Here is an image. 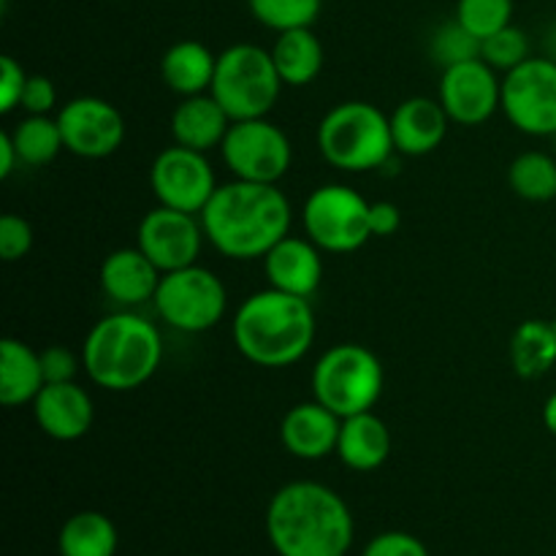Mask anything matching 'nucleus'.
<instances>
[{
    "label": "nucleus",
    "instance_id": "nucleus-15",
    "mask_svg": "<svg viewBox=\"0 0 556 556\" xmlns=\"http://www.w3.org/2000/svg\"><path fill=\"white\" fill-rule=\"evenodd\" d=\"M65 150L76 157L101 161L114 155L125 141V119L114 103L98 96L71 98L58 112Z\"/></svg>",
    "mask_w": 556,
    "mask_h": 556
},
{
    "label": "nucleus",
    "instance_id": "nucleus-40",
    "mask_svg": "<svg viewBox=\"0 0 556 556\" xmlns=\"http://www.w3.org/2000/svg\"><path fill=\"white\" fill-rule=\"evenodd\" d=\"M22 163L20 152H16V144L14 139H11V134H0V177L9 179L11 174L16 172V166Z\"/></svg>",
    "mask_w": 556,
    "mask_h": 556
},
{
    "label": "nucleus",
    "instance_id": "nucleus-17",
    "mask_svg": "<svg viewBox=\"0 0 556 556\" xmlns=\"http://www.w3.org/2000/svg\"><path fill=\"white\" fill-rule=\"evenodd\" d=\"M261 261H264L266 280L277 291L309 299L324 282V250L309 237L288 233Z\"/></svg>",
    "mask_w": 556,
    "mask_h": 556
},
{
    "label": "nucleus",
    "instance_id": "nucleus-19",
    "mask_svg": "<svg viewBox=\"0 0 556 556\" xmlns=\"http://www.w3.org/2000/svg\"><path fill=\"white\" fill-rule=\"evenodd\" d=\"M451 117L443 103L427 96H413L402 101L391 114V136L400 155L424 157L443 144Z\"/></svg>",
    "mask_w": 556,
    "mask_h": 556
},
{
    "label": "nucleus",
    "instance_id": "nucleus-24",
    "mask_svg": "<svg viewBox=\"0 0 556 556\" xmlns=\"http://www.w3.org/2000/svg\"><path fill=\"white\" fill-rule=\"evenodd\" d=\"M47 386L41 367V351L27 342L5 337L0 342V402L5 407L27 405Z\"/></svg>",
    "mask_w": 556,
    "mask_h": 556
},
{
    "label": "nucleus",
    "instance_id": "nucleus-14",
    "mask_svg": "<svg viewBox=\"0 0 556 556\" xmlns=\"http://www.w3.org/2000/svg\"><path fill=\"white\" fill-rule=\"evenodd\" d=\"M438 101L448 112L451 123L476 128L489 123L503 106V79L483 58L443 68Z\"/></svg>",
    "mask_w": 556,
    "mask_h": 556
},
{
    "label": "nucleus",
    "instance_id": "nucleus-22",
    "mask_svg": "<svg viewBox=\"0 0 556 556\" xmlns=\"http://www.w3.org/2000/svg\"><path fill=\"white\" fill-rule=\"evenodd\" d=\"M231 123L233 119L228 117V112L215 101L212 92L188 96L177 103L172 114L174 144L190 147V150L199 152H210L215 147L220 150Z\"/></svg>",
    "mask_w": 556,
    "mask_h": 556
},
{
    "label": "nucleus",
    "instance_id": "nucleus-23",
    "mask_svg": "<svg viewBox=\"0 0 556 556\" xmlns=\"http://www.w3.org/2000/svg\"><path fill=\"white\" fill-rule=\"evenodd\" d=\"M217 71V54L195 38L172 43L161 58L163 85L179 98L210 92Z\"/></svg>",
    "mask_w": 556,
    "mask_h": 556
},
{
    "label": "nucleus",
    "instance_id": "nucleus-13",
    "mask_svg": "<svg viewBox=\"0 0 556 556\" xmlns=\"http://www.w3.org/2000/svg\"><path fill=\"white\" fill-rule=\"evenodd\" d=\"M204 239L206 233L199 215L157 204L141 217L136 248L166 275L199 264Z\"/></svg>",
    "mask_w": 556,
    "mask_h": 556
},
{
    "label": "nucleus",
    "instance_id": "nucleus-36",
    "mask_svg": "<svg viewBox=\"0 0 556 556\" xmlns=\"http://www.w3.org/2000/svg\"><path fill=\"white\" fill-rule=\"evenodd\" d=\"M27 79L30 74L22 68V63H16L11 54L0 58V112L11 114L14 109H20Z\"/></svg>",
    "mask_w": 556,
    "mask_h": 556
},
{
    "label": "nucleus",
    "instance_id": "nucleus-29",
    "mask_svg": "<svg viewBox=\"0 0 556 556\" xmlns=\"http://www.w3.org/2000/svg\"><path fill=\"white\" fill-rule=\"evenodd\" d=\"M508 185L519 199L543 204L556 199V161L548 152L530 150L514 157L508 168Z\"/></svg>",
    "mask_w": 556,
    "mask_h": 556
},
{
    "label": "nucleus",
    "instance_id": "nucleus-39",
    "mask_svg": "<svg viewBox=\"0 0 556 556\" xmlns=\"http://www.w3.org/2000/svg\"><path fill=\"white\" fill-rule=\"evenodd\" d=\"M402 226L400 206L391 201H372L369 204V228L372 237H394Z\"/></svg>",
    "mask_w": 556,
    "mask_h": 556
},
{
    "label": "nucleus",
    "instance_id": "nucleus-42",
    "mask_svg": "<svg viewBox=\"0 0 556 556\" xmlns=\"http://www.w3.org/2000/svg\"><path fill=\"white\" fill-rule=\"evenodd\" d=\"M554 326H556V313H554Z\"/></svg>",
    "mask_w": 556,
    "mask_h": 556
},
{
    "label": "nucleus",
    "instance_id": "nucleus-38",
    "mask_svg": "<svg viewBox=\"0 0 556 556\" xmlns=\"http://www.w3.org/2000/svg\"><path fill=\"white\" fill-rule=\"evenodd\" d=\"M58 106V87L49 76L33 74L27 79L25 92H22L20 109H25V114H52Z\"/></svg>",
    "mask_w": 556,
    "mask_h": 556
},
{
    "label": "nucleus",
    "instance_id": "nucleus-18",
    "mask_svg": "<svg viewBox=\"0 0 556 556\" xmlns=\"http://www.w3.org/2000/svg\"><path fill=\"white\" fill-rule=\"evenodd\" d=\"M342 418L320 405L318 400L299 402L282 416L280 440L286 451L296 459L318 462L329 454H337V440H340Z\"/></svg>",
    "mask_w": 556,
    "mask_h": 556
},
{
    "label": "nucleus",
    "instance_id": "nucleus-11",
    "mask_svg": "<svg viewBox=\"0 0 556 556\" xmlns=\"http://www.w3.org/2000/svg\"><path fill=\"white\" fill-rule=\"evenodd\" d=\"M503 114L527 136H556V60L527 58L503 76Z\"/></svg>",
    "mask_w": 556,
    "mask_h": 556
},
{
    "label": "nucleus",
    "instance_id": "nucleus-6",
    "mask_svg": "<svg viewBox=\"0 0 556 556\" xmlns=\"http://www.w3.org/2000/svg\"><path fill=\"white\" fill-rule=\"evenodd\" d=\"M313 400L340 418L367 413L383 394L386 372L380 358L358 342L331 345L313 367Z\"/></svg>",
    "mask_w": 556,
    "mask_h": 556
},
{
    "label": "nucleus",
    "instance_id": "nucleus-2",
    "mask_svg": "<svg viewBox=\"0 0 556 556\" xmlns=\"http://www.w3.org/2000/svg\"><path fill=\"white\" fill-rule=\"evenodd\" d=\"M266 538L277 556H345L356 521L345 500L318 481H291L266 505Z\"/></svg>",
    "mask_w": 556,
    "mask_h": 556
},
{
    "label": "nucleus",
    "instance_id": "nucleus-1",
    "mask_svg": "<svg viewBox=\"0 0 556 556\" xmlns=\"http://www.w3.org/2000/svg\"><path fill=\"white\" fill-rule=\"evenodd\" d=\"M199 217L206 242L217 253L233 261H255L291 233L293 210L277 185L231 179L217 185Z\"/></svg>",
    "mask_w": 556,
    "mask_h": 556
},
{
    "label": "nucleus",
    "instance_id": "nucleus-5",
    "mask_svg": "<svg viewBox=\"0 0 556 556\" xmlns=\"http://www.w3.org/2000/svg\"><path fill=\"white\" fill-rule=\"evenodd\" d=\"M315 144L329 166L351 174L386 166L396 152L391 117L369 101H342L331 106L318 123Z\"/></svg>",
    "mask_w": 556,
    "mask_h": 556
},
{
    "label": "nucleus",
    "instance_id": "nucleus-28",
    "mask_svg": "<svg viewBox=\"0 0 556 556\" xmlns=\"http://www.w3.org/2000/svg\"><path fill=\"white\" fill-rule=\"evenodd\" d=\"M9 134L25 166H47L65 150L58 117L49 114H27Z\"/></svg>",
    "mask_w": 556,
    "mask_h": 556
},
{
    "label": "nucleus",
    "instance_id": "nucleus-26",
    "mask_svg": "<svg viewBox=\"0 0 556 556\" xmlns=\"http://www.w3.org/2000/svg\"><path fill=\"white\" fill-rule=\"evenodd\" d=\"M510 367L525 380H538L552 372L556 367L554 320L530 318L516 326L510 337Z\"/></svg>",
    "mask_w": 556,
    "mask_h": 556
},
{
    "label": "nucleus",
    "instance_id": "nucleus-41",
    "mask_svg": "<svg viewBox=\"0 0 556 556\" xmlns=\"http://www.w3.org/2000/svg\"><path fill=\"white\" fill-rule=\"evenodd\" d=\"M543 427L556 438V391L548 396L546 405H543Z\"/></svg>",
    "mask_w": 556,
    "mask_h": 556
},
{
    "label": "nucleus",
    "instance_id": "nucleus-8",
    "mask_svg": "<svg viewBox=\"0 0 556 556\" xmlns=\"http://www.w3.org/2000/svg\"><path fill=\"white\" fill-rule=\"evenodd\" d=\"M152 304H155L157 318L166 326L182 334H201V331L215 329L223 320L228 309V291L215 271L193 264L166 271Z\"/></svg>",
    "mask_w": 556,
    "mask_h": 556
},
{
    "label": "nucleus",
    "instance_id": "nucleus-25",
    "mask_svg": "<svg viewBox=\"0 0 556 556\" xmlns=\"http://www.w3.org/2000/svg\"><path fill=\"white\" fill-rule=\"evenodd\" d=\"M275 68L286 87H307L320 76L326 63V49L313 27L277 33L275 47L269 49Z\"/></svg>",
    "mask_w": 556,
    "mask_h": 556
},
{
    "label": "nucleus",
    "instance_id": "nucleus-16",
    "mask_svg": "<svg viewBox=\"0 0 556 556\" xmlns=\"http://www.w3.org/2000/svg\"><path fill=\"white\" fill-rule=\"evenodd\" d=\"M30 405L38 429L47 438L58 440V443L81 440L90 432L92 418H96L92 396L76 380H68V383H47L38 391V396Z\"/></svg>",
    "mask_w": 556,
    "mask_h": 556
},
{
    "label": "nucleus",
    "instance_id": "nucleus-33",
    "mask_svg": "<svg viewBox=\"0 0 556 556\" xmlns=\"http://www.w3.org/2000/svg\"><path fill=\"white\" fill-rule=\"evenodd\" d=\"M481 58L486 60L497 74L505 76L508 71H514L516 65L525 63L527 58H532L530 38H527V33L521 30V27L508 25L503 27V30L492 33L489 38H483Z\"/></svg>",
    "mask_w": 556,
    "mask_h": 556
},
{
    "label": "nucleus",
    "instance_id": "nucleus-30",
    "mask_svg": "<svg viewBox=\"0 0 556 556\" xmlns=\"http://www.w3.org/2000/svg\"><path fill=\"white\" fill-rule=\"evenodd\" d=\"M248 9L255 22L275 33L313 27L320 16L324 0H248Z\"/></svg>",
    "mask_w": 556,
    "mask_h": 556
},
{
    "label": "nucleus",
    "instance_id": "nucleus-32",
    "mask_svg": "<svg viewBox=\"0 0 556 556\" xmlns=\"http://www.w3.org/2000/svg\"><path fill=\"white\" fill-rule=\"evenodd\" d=\"M454 16L483 41L492 33L514 25V0H459Z\"/></svg>",
    "mask_w": 556,
    "mask_h": 556
},
{
    "label": "nucleus",
    "instance_id": "nucleus-12",
    "mask_svg": "<svg viewBox=\"0 0 556 556\" xmlns=\"http://www.w3.org/2000/svg\"><path fill=\"white\" fill-rule=\"evenodd\" d=\"M150 188L161 206L201 215L215 195L217 177L206 152L174 144L152 161Z\"/></svg>",
    "mask_w": 556,
    "mask_h": 556
},
{
    "label": "nucleus",
    "instance_id": "nucleus-37",
    "mask_svg": "<svg viewBox=\"0 0 556 556\" xmlns=\"http://www.w3.org/2000/svg\"><path fill=\"white\" fill-rule=\"evenodd\" d=\"M41 367L47 383H68V380H76V372L81 367V353L76 356L71 348L49 345L41 351Z\"/></svg>",
    "mask_w": 556,
    "mask_h": 556
},
{
    "label": "nucleus",
    "instance_id": "nucleus-31",
    "mask_svg": "<svg viewBox=\"0 0 556 556\" xmlns=\"http://www.w3.org/2000/svg\"><path fill=\"white\" fill-rule=\"evenodd\" d=\"M429 52L438 60L443 68H451L456 63H467V60L481 58V38L472 36L459 20H448L432 33L429 41Z\"/></svg>",
    "mask_w": 556,
    "mask_h": 556
},
{
    "label": "nucleus",
    "instance_id": "nucleus-3",
    "mask_svg": "<svg viewBox=\"0 0 556 556\" xmlns=\"http://www.w3.org/2000/svg\"><path fill=\"white\" fill-rule=\"evenodd\" d=\"M315 313L309 299L264 288L239 304L231 334L237 351L264 369H286L302 362L315 342Z\"/></svg>",
    "mask_w": 556,
    "mask_h": 556
},
{
    "label": "nucleus",
    "instance_id": "nucleus-34",
    "mask_svg": "<svg viewBox=\"0 0 556 556\" xmlns=\"http://www.w3.org/2000/svg\"><path fill=\"white\" fill-rule=\"evenodd\" d=\"M33 248V228L25 217L9 215L0 217V258L5 264H14V261H22Z\"/></svg>",
    "mask_w": 556,
    "mask_h": 556
},
{
    "label": "nucleus",
    "instance_id": "nucleus-9",
    "mask_svg": "<svg viewBox=\"0 0 556 556\" xmlns=\"http://www.w3.org/2000/svg\"><path fill=\"white\" fill-rule=\"evenodd\" d=\"M302 223L304 233L324 253H353L372 239L369 201L340 182L320 185L307 195Z\"/></svg>",
    "mask_w": 556,
    "mask_h": 556
},
{
    "label": "nucleus",
    "instance_id": "nucleus-20",
    "mask_svg": "<svg viewBox=\"0 0 556 556\" xmlns=\"http://www.w3.org/2000/svg\"><path fill=\"white\" fill-rule=\"evenodd\" d=\"M163 271L139 248H119L103 258L101 291L119 307H139L155 299Z\"/></svg>",
    "mask_w": 556,
    "mask_h": 556
},
{
    "label": "nucleus",
    "instance_id": "nucleus-10",
    "mask_svg": "<svg viewBox=\"0 0 556 556\" xmlns=\"http://www.w3.org/2000/svg\"><path fill=\"white\" fill-rule=\"evenodd\" d=\"M223 163L233 179L277 185L293 163L291 139L266 117L237 119L220 144Z\"/></svg>",
    "mask_w": 556,
    "mask_h": 556
},
{
    "label": "nucleus",
    "instance_id": "nucleus-7",
    "mask_svg": "<svg viewBox=\"0 0 556 556\" xmlns=\"http://www.w3.org/2000/svg\"><path fill=\"white\" fill-rule=\"evenodd\" d=\"M282 79L275 68L269 49L258 43H233L217 54V71L210 92L228 112V117H266L280 101Z\"/></svg>",
    "mask_w": 556,
    "mask_h": 556
},
{
    "label": "nucleus",
    "instance_id": "nucleus-21",
    "mask_svg": "<svg viewBox=\"0 0 556 556\" xmlns=\"http://www.w3.org/2000/svg\"><path fill=\"white\" fill-rule=\"evenodd\" d=\"M391 429L389 424L372 410L356 413L342 418L340 440H337V456L342 465L353 472H372L389 462L391 456Z\"/></svg>",
    "mask_w": 556,
    "mask_h": 556
},
{
    "label": "nucleus",
    "instance_id": "nucleus-4",
    "mask_svg": "<svg viewBox=\"0 0 556 556\" xmlns=\"http://www.w3.org/2000/svg\"><path fill=\"white\" fill-rule=\"evenodd\" d=\"M163 362V337L144 315L112 313L98 320L81 342V367L103 391L125 394L152 380Z\"/></svg>",
    "mask_w": 556,
    "mask_h": 556
},
{
    "label": "nucleus",
    "instance_id": "nucleus-27",
    "mask_svg": "<svg viewBox=\"0 0 556 556\" xmlns=\"http://www.w3.org/2000/svg\"><path fill=\"white\" fill-rule=\"evenodd\" d=\"M117 546V527L101 510H79L60 527V556H114Z\"/></svg>",
    "mask_w": 556,
    "mask_h": 556
},
{
    "label": "nucleus",
    "instance_id": "nucleus-35",
    "mask_svg": "<svg viewBox=\"0 0 556 556\" xmlns=\"http://www.w3.org/2000/svg\"><path fill=\"white\" fill-rule=\"evenodd\" d=\"M362 556H432V554H429L427 543H424L421 538L402 530H389L375 535L372 541L364 546Z\"/></svg>",
    "mask_w": 556,
    "mask_h": 556
}]
</instances>
